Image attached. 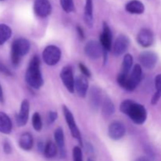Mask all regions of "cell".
Instances as JSON below:
<instances>
[{"label": "cell", "instance_id": "obj_1", "mask_svg": "<svg viewBox=\"0 0 161 161\" xmlns=\"http://www.w3.org/2000/svg\"><path fill=\"white\" fill-rule=\"evenodd\" d=\"M119 109L124 114L129 116L135 124L138 125L144 124L147 119V111L144 105L136 103L130 99L122 102Z\"/></svg>", "mask_w": 161, "mask_h": 161}, {"label": "cell", "instance_id": "obj_2", "mask_svg": "<svg viewBox=\"0 0 161 161\" xmlns=\"http://www.w3.org/2000/svg\"><path fill=\"white\" fill-rule=\"evenodd\" d=\"M25 80L29 86L34 89H39L43 84L40 70V60L37 55H34L30 61L25 73Z\"/></svg>", "mask_w": 161, "mask_h": 161}, {"label": "cell", "instance_id": "obj_3", "mask_svg": "<svg viewBox=\"0 0 161 161\" xmlns=\"http://www.w3.org/2000/svg\"><path fill=\"white\" fill-rule=\"evenodd\" d=\"M142 79V69L141 64H137L134 66L131 72L126 78H118L117 83L119 86L128 91H132L138 86Z\"/></svg>", "mask_w": 161, "mask_h": 161}, {"label": "cell", "instance_id": "obj_4", "mask_svg": "<svg viewBox=\"0 0 161 161\" xmlns=\"http://www.w3.org/2000/svg\"><path fill=\"white\" fill-rule=\"evenodd\" d=\"M31 47L29 41L24 38L17 39L13 42L11 47V61L14 65H18L22 57L28 53Z\"/></svg>", "mask_w": 161, "mask_h": 161}, {"label": "cell", "instance_id": "obj_5", "mask_svg": "<svg viewBox=\"0 0 161 161\" xmlns=\"http://www.w3.org/2000/svg\"><path fill=\"white\" fill-rule=\"evenodd\" d=\"M61 51L59 47L54 45L47 46L42 52V59L47 65L53 66L59 62Z\"/></svg>", "mask_w": 161, "mask_h": 161}, {"label": "cell", "instance_id": "obj_6", "mask_svg": "<svg viewBox=\"0 0 161 161\" xmlns=\"http://www.w3.org/2000/svg\"><path fill=\"white\" fill-rule=\"evenodd\" d=\"M63 113H64L65 121L66 123H67L68 127H69V130H70L72 137H73L74 138H75L81 146H83L81 134H80V129L77 127L73 114H72V112H71L70 110L69 109V108H68L67 106H65V105L63 106Z\"/></svg>", "mask_w": 161, "mask_h": 161}, {"label": "cell", "instance_id": "obj_7", "mask_svg": "<svg viewBox=\"0 0 161 161\" xmlns=\"http://www.w3.org/2000/svg\"><path fill=\"white\" fill-rule=\"evenodd\" d=\"M60 78L66 89L70 93L75 92V78L73 75V71L70 66H65L60 72Z\"/></svg>", "mask_w": 161, "mask_h": 161}, {"label": "cell", "instance_id": "obj_8", "mask_svg": "<svg viewBox=\"0 0 161 161\" xmlns=\"http://www.w3.org/2000/svg\"><path fill=\"white\" fill-rule=\"evenodd\" d=\"M84 52L86 56L93 60L98 59L103 54V48L98 42L91 40L84 47Z\"/></svg>", "mask_w": 161, "mask_h": 161}, {"label": "cell", "instance_id": "obj_9", "mask_svg": "<svg viewBox=\"0 0 161 161\" xmlns=\"http://www.w3.org/2000/svg\"><path fill=\"white\" fill-rule=\"evenodd\" d=\"M129 44H130L129 38L125 35H119L116 38L113 46V48H112L113 53L115 56H120V55L124 54L128 49Z\"/></svg>", "mask_w": 161, "mask_h": 161}, {"label": "cell", "instance_id": "obj_10", "mask_svg": "<svg viewBox=\"0 0 161 161\" xmlns=\"http://www.w3.org/2000/svg\"><path fill=\"white\" fill-rule=\"evenodd\" d=\"M138 60L142 66L147 69H153L157 64L158 57L153 51H144L140 53Z\"/></svg>", "mask_w": 161, "mask_h": 161}, {"label": "cell", "instance_id": "obj_11", "mask_svg": "<svg viewBox=\"0 0 161 161\" xmlns=\"http://www.w3.org/2000/svg\"><path fill=\"white\" fill-rule=\"evenodd\" d=\"M126 128L124 124L119 121H113L108 127V134L111 139L117 141L125 135Z\"/></svg>", "mask_w": 161, "mask_h": 161}, {"label": "cell", "instance_id": "obj_12", "mask_svg": "<svg viewBox=\"0 0 161 161\" xmlns=\"http://www.w3.org/2000/svg\"><path fill=\"white\" fill-rule=\"evenodd\" d=\"M137 42L142 47L147 48L154 42V35L149 28H142L137 35Z\"/></svg>", "mask_w": 161, "mask_h": 161}, {"label": "cell", "instance_id": "obj_13", "mask_svg": "<svg viewBox=\"0 0 161 161\" xmlns=\"http://www.w3.org/2000/svg\"><path fill=\"white\" fill-rule=\"evenodd\" d=\"M100 44L103 50L110 51L113 48V34L107 23H103V31L100 36Z\"/></svg>", "mask_w": 161, "mask_h": 161}, {"label": "cell", "instance_id": "obj_14", "mask_svg": "<svg viewBox=\"0 0 161 161\" xmlns=\"http://www.w3.org/2000/svg\"><path fill=\"white\" fill-rule=\"evenodd\" d=\"M51 4L49 0H35V14L39 17H47L51 13Z\"/></svg>", "mask_w": 161, "mask_h": 161}, {"label": "cell", "instance_id": "obj_15", "mask_svg": "<svg viewBox=\"0 0 161 161\" xmlns=\"http://www.w3.org/2000/svg\"><path fill=\"white\" fill-rule=\"evenodd\" d=\"M29 109H30V103L27 99L22 102L20 105V112L17 116V124L19 127H24L26 125L27 122L29 117Z\"/></svg>", "mask_w": 161, "mask_h": 161}, {"label": "cell", "instance_id": "obj_16", "mask_svg": "<svg viewBox=\"0 0 161 161\" xmlns=\"http://www.w3.org/2000/svg\"><path fill=\"white\" fill-rule=\"evenodd\" d=\"M88 86H89V83H88L87 77L84 76L83 75H80L75 77V90L80 97H86L87 94Z\"/></svg>", "mask_w": 161, "mask_h": 161}, {"label": "cell", "instance_id": "obj_17", "mask_svg": "<svg viewBox=\"0 0 161 161\" xmlns=\"http://www.w3.org/2000/svg\"><path fill=\"white\" fill-rule=\"evenodd\" d=\"M53 136H54L55 143H56L57 146H58V149H59L61 157L64 158L66 157L65 142H64V135L62 128L61 127H58L54 130Z\"/></svg>", "mask_w": 161, "mask_h": 161}, {"label": "cell", "instance_id": "obj_18", "mask_svg": "<svg viewBox=\"0 0 161 161\" xmlns=\"http://www.w3.org/2000/svg\"><path fill=\"white\" fill-rule=\"evenodd\" d=\"M19 146L20 149L25 151H29L32 149L33 145H34V140H33L32 135L28 132L22 134L19 138L18 142Z\"/></svg>", "mask_w": 161, "mask_h": 161}, {"label": "cell", "instance_id": "obj_19", "mask_svg": "<svg viewBox=\"0 0 161 161\" xmlns=\"http://www.w3.org/2000/svg\"><path fill=\"white\" fill-rule=\"evenodd\" d=\"M126 10L132 14H142L145 11V6L141 1L131 0L125 6Z\"/></svg>", "mask_w": 161, "mask_h": 161}, {"label": "cell", "instance_id": "obj_20", "mask_svg": "<svg viewBox=\"0 0 161 161\" xmlns=\"http://www.w3.org/2000/svg\"><path fill=\"white\" fill-rule=\"evenodd\" d=\"M90 104L94 110H97L102 104V94L98 88L93 87L90 92Z\"/></svg>", "mask_w": 161, "mask_h": 161}, {"label": "cell", "instance_id": "obj_21", "mask_svg": "<svg viewBox=\"0 0 161 161\" xmlns=\"http://www.w3.org/2000/svg\"><path fill=\"white\" fill-rule=\"evenodd\" d=\"M12 122L5 113L0 112V132L8 135L12 130Z\"/></svg>", "mask_w": 161, "mask_h": 161}, {"label": "cell", "instance_id": "obj_22", "mask_svg": "<svg viewBox=\"0 0 161 161\" xmlns=\"http://www.w3.org/2000/svg\"><path fill=\"white\" fill-rule=\"evenodd\" d=\"M132 65H133V57H132V55L129 54V53L125 54V56L124 57V59H123L121 71L118 75L124 77L127 76L130 73V70H131Z\"/></svg>", "mask_w": 161, "mask_h": 161}, {"label": "cell", "instance_id": "obj_23", "mask_svg": "<svg viewBox=\"0 0 161 161\" xmlns=\"http://www.w3.org/2000/svg\"><path fill=\"white\" fill-rule=\"evenodd\" d=\"M84 21L89 28H92L94 24L93 17V0H86L84 8Z\"/></svg>", "mask_w": 161, "mask_h": 161}, {"label": "cell", "instance_id": "obj_24", "mask_svg": "<svg viewBox=\"0 0 161 161\" xmlns=\"http://www.w3.org/2000/svg\"><path fill=\"white\" fill-rule=\"evenodd\" d=\"M43 154L47 159L54 158L58 154V148L56 143L52 141H48L44 146Z\"/></svg>", "mask_w": 161, "mask_h": 161}, {"label": "cell", "instance_id": "obj_25", "mask_svg": "<svg viewBox=\"0 0 161 161\" xmlns=\"http://www.w3.org/2000/svg\"><path fill=\"white\" fill-rule=\"evenodd\" d=\"M115 112L114 104L109 97H106L102 102V113L105 116H109L113 115Z\"/></svg>", "mask_w": 161, "mask_h": 161}, {"label": "cell", "instance_id": "obj_26", "mask_svg": "<svg viewBox=\"0 0 161 161\" xmlns=\"http://www.w3.org/2000/svg\"><path fill=\"white\" fill-rule=\"evenodd\" d=\"M12 35V30L8 25L1 24L0 25V45L4 44Z\"/></svg>", "mask_w": 161, "mask_h": 161}, {"label": "cell", "instance_id": "obj_27", "mask_svg": "<svg viewBox=\"0 0 161 161\" xmlns=\"http://www.w3.org/2000/svg\"><path fill=\"white\" fill-rule=\"evenodd\" d=\"M32 122L33 128L36 130V131H40L42 128V118L41 116L39 115V113H35L32 115Z\"/></svg>", "mask_w": 161, "mask_h": 161}, {"label": "cell", "instance_id": "obj_28", "mask_svg": "<svg viewBox=\"0 0 161 161\" xmlns=\"http://www.w3.org/2000/svg\"><path fill=\"white\" fill-rule=\"evenodd\" d=\"M60 4L66 13L73 12L75 9L73 0H60Z\"/></svg>", "mask_w": 161, "mask_h": 161}, {"label": "cell", "instance_id": "obj_29", "mask_svg": "<svg viewBox=\"0 0 161 161\" xmlns=\"http://www.w3.org/2000/svg\"><path fill=\"white\" fill-rule=\"evenodd\" d=\"M72 159L73 161H83V153L79 146H75L72 149Z\"/></svg>", "mask_w": 161, "mask_h": 161}, {"label": "cell", "instance_id": "obj_30", "mask_svg": "<svg viewBox=\"0 0 161 161\" xmlns=\"http://www.w3.org/2000/svg\"><path fill=\"white\" fill-rule=\"evenodd\" d=\"M79 68H80V70L81 71L82 74H83L84 76L87 77V78L91 76V72H90L89 69H88L85 64H83V63H79Z\"/></svg>", "mask_w": 161, "mask_h": 161}, {"label": "cell", "instance_id": "obj_31", "mask_svg": "<svg viewBox=\"0 0 161 161\" xmlns=\"http://www.w3.org/2000/svg\"><path fill=\"white\" fill-rule=\"evenodd\" d=\"M155 87L157 94L161 95V74H159L155 77Z\"/></svg>", "mask_w": 161, "mask_h": 161}, {"label": "cell", "instance_id": "obj_32", "mask_svg": "<svg viewBox=\"0 0 161 161\" xmlns=\"http://www.w3.org/2000/svg\"><path fill=\"white\" fill-rule=\"evenodd\" d=\"M58 113L54 111H50L48 114V124H52L57 119H58Z\"/></svg>", "mask_w": 161, "mask_h": 161}, {"label": "cell", "instance_id": "obj_33", "mask_svg": "<svg viewBox=\"0 0 161 161\" xmlns=\"http://www.w3.org/2000/svg\"><path fill=\"white\" fill-rule=\"evenodd\" d=\"M0 72L7 75H11V74H12L10 71L9 70V69H7V67L5 64H3L1 61H0Z\"/></svg>", "mask_w": 161, "mask_h": 161}, {"label": "cell", "instance_id": "obj_34", "mask_svg": "<svg viewBox=\"0 0 161 161\" xmlns=\"http://www.w3.org/2000/svg\"><path fill=\"white\" fill-rule=\"evenodd\" d=\"M3 150H4V152L6 154L11 153V152H12V147H11L9 142L6 141L4 142V144H3Z\"/></svg>", "mask_w": 161, "mask_h": 161}, {"label": "cell", "instance_id": "obj_35", "mask_svg": "<svg viewBox=\"0 0 161 161\" xmlns=\"http://www.w3.org/2000/svg\"><path fill=\"white\" fill-rule=\"evenodd\" d=\"M160 97H161L160 94H157V93L156 92L155 94H153V96L152 100H151V104H152V105H157V104L158 103L159 100H160Z\"/></svg>", "mask_w": 161, "mask_h": 161}, {"label": "cell", "instance_id": "obj_36", "mask_svg": "<svg viewBox=\"0 0 161 161\" xmlns=\"http://www.w3.org/2000/svg\"><path fill=\"white\" fill-rule=\"evenodd\" d=\"M76 30H77V32H78L79 34V36H80V38L81 39H83L85 38V35H84V32H83V28H82V27L80 26H77L76 27Z\"/></svg>", "mask_w": 161, "mask_h": 161}, {"label": "cell", "instance_id": "obj_37", "mask_svg": "<svg viewBox=\"0 0 161 161\" xmlns=\"http://www.w3.org/2000/svg\"><path fill=\"white\" fill-rule=\"evenodd\" d=\"M135 161H149V160L146 157H140L137 158Z\"/></svg>", "mask_w": 161, "mask_h": 161}, {"label": "cell", "instance_id": "obj_38", "mask_svg": "<svg viewBox=\"0 0 161 161\" xmlns=\"http://www.w3.org/2000/svg\"><path fill=\"white\" fill-rule=\"evenodd\" d=\"M3 100H4V97H3V89H2V86L0 85V102H3Z\"/></svg>", "mask_w": 161, "mask_h": 161}, {"label": "cell", "instance_id": "obj_39", "mask_svg": "<svg viewBox=\"0 0 161 161\" xmlns=\"http://www.w3.org/2000/svg\"><path fill=\"white\" fill-rule=\"evenodd\" d=\"M87 161H93L92 160H91V159H88V160H87Z\"/></svg>", "mask_w": 161, "mask_h": 161}, {"label": "cell", "instance_id": "obj_40", "mask_svg": "<svg viewBox=\"0 0 161 161\" xmlns=\"http://www.w3.org/2000/svg\"><path fill=\"white\" fill-rule=\"evenodd\" d=\"M0 1H4V0H0Z\"/></svg>", "mask_w": 161, "mask_h": 161}]
</instances>
